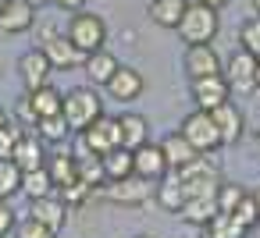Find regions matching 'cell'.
<instances>
[{"label": "cell", "mask_w": 260, "mask_h": 238, "mask_svg": "<svg viewBox=\"0 0 260 238\" xmlns=\"http://www.w3.org/2000/svg\"><path fill=\"white\" fill-rule=\"evenodd\" d=\"M253 11H256V15H260V0H253Z\"/></svg>", "instance_id": "obj_46"}, {"label": "cell", "mask_w": 260, "mask_h": 238, "mask_svg": "<svg viewBox=\"0 0 260 238\" xmlns=\"http://www.w3.org/2000/svg\"><path fill=\"white\" fill-rule=\"evenodd\" d=\"M50 71H54V64L47 61L43 47L25 50V54L18 57V75H22L25 93H32V89H40V86H47V82H50Z\"/></svg>", "instance_id": "obj_10"}, {"label": "cell", "mask_w": 260, "mask_h": 238, "mask_svg": "<svg viewBox=\"0 0 260 238\" xmlns=\"http://www.w3.org/2000/svg\"><path fill=\"white\" fill-rule=\"evenodd\" d=\"M4 4H8V0H0V11H4Z\"/></svg>", "instance_id": "obj_48"}, {"label": "cell", "mask_w": 260, "mask_h": 238, "mask_svg": "<svg viewBox=\"0 0 260 238\" xmlns=\"http://www.w3.org/2000/svg\"><path fill=\"white\" fill-rule=\"evenodd\" d=\"M36 25V8L29 0H8L4 11H0V32L8 36H22Z\"/></svg>", "instance_id": "obj_12"}, {"label": "cell", "mask_w": 260, "mask_h": 238, "mask_svg": "<svg viewBox=\"0 0 260 238\" xmlns=\"http://www.w3.org/2000/svg\"><path fill=\"white\" fill-rule=\"evenodd\" d=\"M242 195H246V188H242V185L221 181V185H217V195H214V199H217V213H232V210L239 206V199H242Z\"/></svg>", "instance_id": "obj_32"}, {"label": "cell", "mask_w": 260, "mask_h": 238, "mask_svg": "<svg viewBox=\"0 0 260 238\" xmlns=\"http://www.w3.org/2000/svg\"><path fill=\"white\" fill-rule=\"evenodd\" d=\"M160 153H164V160H168V171H178V167H185L189 160L200 156V153L189 146V139H185L182 132H171V135L160 142Z\"/></svg>", "instance_id": "obj_19"}, {"label": "cell", "mask_w": 260, "mask_h": 238, "mask_svg": "<svg viewBox=\"0 0 260 238\" xmlns=\"http://www.w3.org/2000/svg\"><path fill=\"white\" fill-rule=\"evenodd\" d=\"M217 29H221V15L214 8L200 4V0L185 4L182 22H178V36L185 39V47H192V43H214Z\"/></svg>", "instance_id": "obj_2"}, {"label": "cell", "mask_w": 260, "mask_h": 238, "mask_svg": "<svg viewBox=\"0 0 260 238\" xmlns=\"http://www.w3.org/2000/svg\"><path fill=\"white\" fill-rule=\"evenodd\" d=\"M153 199H157L168 213H178V210H182V203H185V192H182V185H178V178H175V174H171V178L164 174V178L153 185Z\"/></svg>", "instance_id": "obj_25"}, {"label": "cell", "mask_w": 260, "mask_h": 238, "mask_svg": "<svg viewBox=\"0 0 260 238\" xmlns=\"http://www.w3.org/2000/svg\"><path fill=\"white\" fill-rule=\"evenodd\" d=\"M15 238H57L50 227H43L40 220H22V224H15Z\"/></svg>", "instance_id": "obj_37"}, {"label": "cell", "mask_w": 260, "mask_h": 238, "mask_svg": "<svg viewBox=\"0 0 260 238\" xmlns=\"http://www.w3.org/2000/svg\"><path fill=\"white\" fill-rule=\"evenodd\" d=\"M61 114H64V121L72 125V132H82V128H89V125L104 114V103H100L96 89L79 86V89L64 93V107H61Z\"/></svg>", "instance_id": "obj_3"}, {"label": "cell", "mask_w": 260, "mask_h": 238, "mask_svg": "<svg viewBox=\"0 0 260 238\" xmlns=\"http://www.w3.org/2000/svg\"><path fill=\"white\" fill-rule=\"evenodd\" d=\"M132 174H139V178H146V181H153V185H157V181L168 174V160H164L160 146L146 142V146L132 149Z\"/></svg>", "instance_id": "obj_11"}, {"label": "cell", "mask_w": 260, "mask_h": 238, "mask_svg": "<svg viewBox=\"0 0 260 238\" xmlns=\"http://www.w3.org/2000/svg\"><path fill=\"white\" fill-rule=\"evenodd\" d=\"M207 231H214L217 238H246L249 227H242L232 213H214V220L207 224Z\"/></svg>", "instance_id": "obj_31"}, {"label": "cell", "mask_w": 260, "mask_h": 238, "mask_svg": "<svg viewBox=\"0 0 260 238\" xmlns=\"http://www.w3.org/2000/svg\"><path fill=\"white\" fill-rule=\"evenodd\" d=\"M82 71H86V78H89L93 86H107V78L118 71V57H114L107 47H100V50L86 54V61H82Z\"/></svg>", "instance_id": "obj_17"}, {"label": "cell", "mask_w": 260, "mask_h": 238, "mask_svg": "<svg viewBox=\"0 0 260 238\" xmlns=\"http://www.w3.org/2000/svg\"><path fill=\"white\" fill-rule=\"evenodd\" d=\"M68 39H72L82 54H93V50H100V47L107 43V25H104L100 15H89V11L82 8V11H75L72 22H68Z\"/></svg>", "instance_id": "obj_5"}, {"label": "cell", "mask_w": 260, "mask_h": 238, "mask_svg": "<svg viewBox=\"0 0 260 238\" xmlns=\"http://www.w3.org/2000/svg\"><path fill=\"white\" fill-rule=\"evenodd\" d=\"M185 4L189 0H150V22H157L160 29H178Z\"/></svg>", "instance_id": "obj_23"}, {"label": "cell", "mask_w": 260, "mask_h": 238, "mask_svg": "<svg viewBox=\"0 0 260 238\" xmlns=\"http://www.w3.org/2000/svg\"><path fill=\"white\" fill-rule=\"evenodd\" d=\"M29 217L40 220L43 227H50L54 234L68 224V206L57 195H43V199H29Z\"/></svg>", "instance_id": "obj_13"}, {"label": "cell", "mask_w": 260, "mask_h": 238, "mask_svg": "<svg viewBox=\"0 0 260 238\" xmlns=\"http://www.w3.org/2000/svg\"><path fill=\"white\" fill-rule=\"evenodd\" d=\"M249 195H253V203H256V213H260V188H256V192H249Z\"/></svg>", "instance_id": "obj_43"}, {"label": "cell", "mask_w": 260, "mask_h": 238, "mask_svg": "<svg viewBox=\"0 0 260 238\" xmlns=\"http://www.w3.org/2000/svg\"><path fill=\"white\" fill-rule=\"evenodd\" d=\"M22 192L29 199H43V195H54L57 185H54L47 167H32V171H22Z\"/></svg>", "instance_id": "obj_24"}, {"label": "cell", "mask_w": 260, "mask_h": 238, "mask_svg": "<svg viewBox=\"0 0 260 238\" xmlns=\"http://www.w3.org/2000/svg\"><path fill=\"white\" fill-rule=\"evenodd\" d=\"M214 213H217V199H214V195L185 199L182 210H178V217H182L185 224H192V227H207V224L214 220Z\"/></svg>", "instance_id": "obj_21"}, {"label": "cell", "mask_w": 260, "mask_h": 238, "mask_svg": "<svg viewBox=\"0 0 260 238\" xmlns=\"http://www.w3.org/2000/svg\"><path fill=\"white\" fill-rule=\"evenodd\" d=\"M43 167L50 171V178H54V185H57V188L79 178V174H75V156H72V153H47Z\"/></svg>", "instance_id": "obj_27"}, {"label": "cell", "mask_w": 260, "mask_h": 238, "mask_svg": "<svg viewBox=\"0 0 260 238\" xmlns=\"http://www.w3.org/2000/svg\"><path fill=\"white\" fill-rule=\"evenodd\" d=\"M25 100H29V107L36 110V117L61 114V107H64V93H57L50 82H47V86H40V89H32V93H25Z\"/></svg>", "instance_id": "obj_22"}, {"label": "cell", "mask_w": 260, "mask_h": 238, "mask_svg": "<svg viewBox=\"0 0 260 238\" xmlns=\"http://www.w3.org/2000/svg\"><path fill=\"white\" fill-rule=\"evenodd\" d=\"M118 128H121V146L125 149H139V146L150 142V125H146L143 114H121Z\"/></svg>", "instance_id": "obj_20"}, {"label": "cell", "mask_w": 260, "mask_h": 238, "mask_svg": "<svg viewBox=\"0 0 260 238\" xmlns=\"http://www.w3.org/2000/svg\"><path fill=\"white\" fill-rule=\"evenodd\" d=\"M239 47L249 50L253 57H260V15H253L249 22H242V29H239Z\"/></svg>", "instance_id": "obj_33"}, {"label": "cell", "mask_w": 260, "mask_h": 238, "mask_svg": "<svg viewBox=\"0 0 260 238\" xmlns=\"http://www.w3.org/2000/svg\"><path fill=\"white\" fill-rule=\"evenodd\" d=\"M139 238H153V234H139Z\"/></svg>", "instance_id": "obj_49"}, {"label": "cell", "mask_w": 260, "mask_h": 238, "mask_svg": "<svg viewBox=\"0 0 260 238\" xmlns=\"http://www.w3.org/2000/svg\"><path fill=\"white\" fill-rule=\"evenodd\" d=\"M43 54H47V61L54 64V71L57 68H82V61H86V54L68 39V36H50V39H43Z\"/></svg>", "instance_id": "obj_14"}, {"label": "cell", "mask_w": 260, "mask_h": 238, "mask_svg": "<svg viewBox=\"0 0 260 238\" xmlns=\"http://www.w3.org/2000/svg\"><path fill=\"white\" fill-rule=\"evenodd\" d=\"M256 89H260V57H256Z\"/></svg>", "instance_id": "obj_45"}, {"label": "cell", "mask_w": 260, "mask_h": 238, "mask_svg": "<svg viewBox=\"0 0 260 238\" xmlns=\"http://www.w3.org/2000/svg\"><path fill=\"white\" fill-rule=\"evenodd\" d=\"M232 217H235L242 227H256V224H260V213H256V203H253V195H249V192L239 199V206L232 210Z\"/></svg>", "instance_id": "obj_35"}, {"label": "cell", "mask_w": 260, "mask_h": 238, "mask_svg": "<svg viewBox=\"0 0 260 238\" xmlns=\"http://www.w3.org/2000/svg\"><path fill=\"white\" fill-rule=\"evenodd\" d=\"M22 192V167L11 156H0V199H11Z\"/></svg>", "instance_id": "obj_29"}, {"label": "cell", "mask_w": 260, "mask_h": 238, "mask_svg": "<svg viewBox=\"0 0 260 238\" xmlns=\"http://www.w3.org/2000/svg\"><path fill=\"white\" fill-rule=\"evenodd\" d=\"M100 164H104V174H107V181L128 178V174H132V149H125V146H114L111 153H104V156H100Z\"/></svg>", "instance_id": "obj_26"}, {"label": "cell", "mask_w": 260, "mask_h": 238, "mask_svg": "<svg viewBox=\"0 0 260 238\" xmlns=\"http://www.w3.org/2000/svg\"><path fill=\"white\" fill-rule=\"evenodd\" d=\"M143 89H146L143 75H139L136 68H128V64H118V71L107 78V93H111L114 100H121V103L139 100V96H143Z\"/></svg>", "instance_id": "obj_15"}, {"label": "cell", "mask_w": 260, "mask_h": 238, "mask_svg": "<svg viewBox=\"0 0 260 238\" xmlns=\"http://www.w3.org/2000/svg\"><path fill=\"white\" fill-rule=\"evenodd\" d=\"M221 75L228 78V89H232V93H242V96H246V93L256 89V57L239 47V50L228 57V68H224Z\"/></svg>", "instance_id": "obj_7"}, {"label": "cell", "mask_w": 260, "mask_h": 238, "mask_svg": "<svg viewBox=\"0 0 260 238\" xmlns=\"http://www.w3.org/2000/svg\"><path fill=\"white\" fill-rule=\"evenodd\" d=\"M11 160L22 167V171H32V167H43V160H47V149H43V139L36 135V132H25L22 139H18V146H15V153H11Z\"/></svg>", "instance_id": "obj_18"}, {"label": "cell", "mask_w": 260, "mask_h": 238, "mask_svg": "<svg viewBox=\"0 0 260 238\" xmlns=\"http://www.w3.org/2000/svg\"><path fill=\"white\" fill-rule=\"evenodd\" d=\"M256 149H260V128H256Z\"/></svg>", "instance_id": "obj_47"}, {"label": "cell", "mask_w": 260, "mask_h": 238, "mask_svg": "<svg viewBox=\"0 0 260 238\" xmlns=\"http://www.w3.org/2000/svg\"><path fill=\"white\" fill-rule=\"evenodd\" d=\"M93 195H100L107 203H118V206H143L153 195V181H146L139 174H128V178H118V181H104Z\"/></svg>", "instance_id": "obj_4"}, {"label": "cell", "mask_w": 260, "mask_h": 238, "mask_svg": "<svg viewBox=\"0 0 260 238\" xmlns=\"http://www.w3.org/2000/svg\"><path fill=\"white\" fill-rule=\"evenodd\" d=\"M22 135H25V128H22V125H18L15 117H11V121H8L4 128H0V156H11Z\"/></svg>", "instance_id": "obj_34"}, {"label": "cell", "mask_w": 260, "mask_h": 238, "mask_svg": "<svg viewBox=\"0 0 260 238\" xmlns=\"http://www.w3.org/2000/svg\"><path fill=\"white\" fill-rule=\"evenodd\" d=\"M200 238H217V234H214V231H207V227H203V234H200Z\"/></svg>", "instance_id": "obj_44"}, {"label": "cell", "mask_w": 260, "mask_h": 238, "mask_svg": "<svg viewBox=\"0 0 260 238\" xmlns=\"http://www.w3.org/2000/svg\"><path fill=\"white\" fill-rule=\"evenodd\" d=\"M200 4H207V8H214V11H221V8L228 4V0H200Z\"/></svg>", "instance_id": "obj_40"}, {"label": "cell", "mask_w": 260, "mask_h": 238, "mask_svg": "<svg viewBox=\"0 0 260 238\" xmlns=\"http://www.w3.org/2000/svg\"><path fill=\"white\" fill-rule=\"evenodd\" d=\"M32 132H36L43 142H54V146H57V142H64V139L72 135V125L64 121V114H50V117H40Z\"/></svg>", "instance_id": "obj_28"}, {"label": "cell", "mask_w": 260, "mask_h": 238, "mask_svg": "<svg viewBox=\"0 0 260 238\" xmlns=\"http://www.w3.org/2000/svg\"><path fill=\"white\" fill-rule=\"evenodd\" d=\"M182 68H185L189 82L203 78V75H221V57H217V50L210 43H192V47H185Z\"/></svg>", "instance_id": "obj_9"}, {"label": "cell", "mask_w": 260, "mask_h": 238, "mask_svg": "<svg viewBox=\"0 0 260 238\" xmlns=\"http://www.w3.org/2000/svg\"><path fill=\"white\" fill-rule=\"evenodd\" d=\"M15 210H11V199H0V238H8L15 231Z\"/></svg>", "instance_id": "obj_38"}, {"label": "cell", "mask_w": 260, "mask_h": 238, "mask_svg": "<svg viewBox=\"0 0 260 238\" xmlns=\"http://www.w3.org/2000/svg\"><path fill=\"white\" fill-rule=\"evenodd\" d=\"M214 125H217V135H221V146H235L242 139V110L235 103H221L210 110Z\"/></svg>", "instance_id": "obj_16"}, {"label": "cell", "mask_w": 260, "mask_h": 238, "mask_svg": "<svg viewBox=\"0 0 260 238\" xmlns=\"http://www.w3.org/2000/svg\"><path fill=\"white\" fill-rule=\"evenodd\" d=\"M93 195V188L89 185H82L79 178L75 181H68V185H61V199H64V206H79V203H86Z\"/></svg>", "instance_id": "obj_36"}, {"label": "cell", "mask_w": 260, "mask_h": 238, "mask_svg": "<svg viewBox=\"0 0 260 238\" xmlns=\"http://www.w3.org/2000/svg\"><path fill=\"white\" fill-rule=\"evenodd\" d=\"M54 4H57L61 11H72V15H75V11H82V8H86V0H54Z\"/></svg>", "instance_id": "obj_39"}, {"label": "cell", "mask_w": 260, "mask_h": 238, "mask_svg": "<svg viewBox=\"0 0 260 238\" xmlns=\"http://www.w3.org/2000/svg\"><path fill=\"white\" fill-rule=\"evenodd\" d=\"M185 139H189V146L196 149V153H214V149H221V135H217V125H214V117H210V110H192L185 121H182V128H178Z\"/></svg>", "instance_id": "obj_6"}, {"label": "cell", "mask_w": 260, "mask_h": 238, "mask_svg": "<svg viewBox=\"0 0 260 238\" xmlns=\"http://www.w3.org/2000/svg\"><path fill=\"white\" fill-rule=\"evenodd\" d=\"M75 174H79V181H82V185H89L93 192H96V188L107 181L100 156H82V160H75Z\"/></svg>", "instance_id": "obj_30"}, {"label": "cell", "mask_w": 260, "mask_h": 238, "mask_svg": "<svg viewBox=\"0 0 260 238\" xmlns=\"http://www.w3.org/2000/svg\"><path fill=\"white\" fill-rule=\"evenodd\" d=\"M8 121H11V117H8V110H4V107H0V128H4Z\"/></svg>", "instance_id": "obj_42"}, {"label": "cell", "mask_w": 260, "mask_h": 238, "mask_svg": "<svg viewBox=\"0 0 260 238\" xmlns=\"http://www.w3.org/2000/svg\"><path fill=\"white\" fill-rule=\"evenodd\" d=\"M29 4H32L36 11H40V8H47V4H54V0H29Z\"/></svg>", "instance_id": "obj_41"}, {"label": "cell", "mask_w": 260, "mask_h": 238, "mask_svg": "<svg viewBox=\"0 0 260 238\" xmlns=\"http://www.w3.org/2000/svg\"><path fill=\"white\" fill-rule=\"evenodd\" d=\"M114 146H121V128H118V117H107V114H100L89 128H82L79 132V146H75V160H82V156H104V153H111Z\"/></svg>", "instance_id": "obj_1"}, {"label": "cell", "mask_w": 260, "mask_h": 238, "mask_svg": "<svg viewBox=\"0 0 260 238\" xmlns=\"http://www.w3.org/2000/svg\"><path fill=\"white\" fill-rule=\"evenodd\" d=\"M192 103L196 110H214L221 103L232 100V89H228V78L224 75H203V78H192Z\"/></svg>", "instance_id": "obj_8"}]
</instances>
